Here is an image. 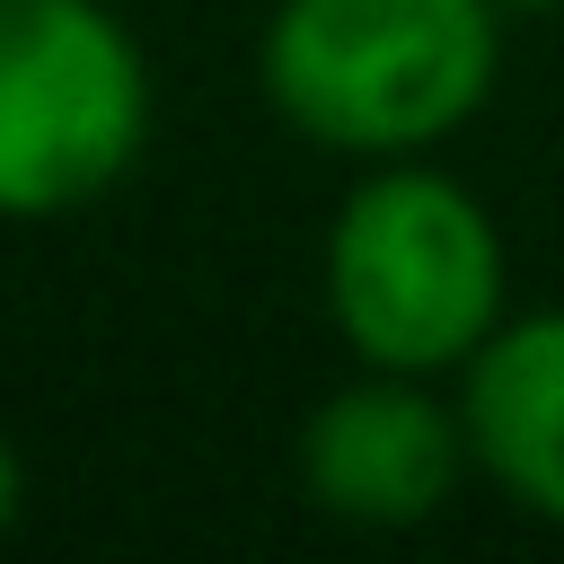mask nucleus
Returning <instances> with one entry per match:
<instances>
[{
	"label": "nucleus",
	"instance_id": "nucleus-1",
	"mask_svg": "<svg viewBox=\"0 0 564 564\" xmlns=\"http://www.w3.org/2000/svg\"><path fill=\"white\" fill-rule=\"evenodd\" d=\"M256 70L317 150L414 159L494 97L502 0H282Z\"/></svg>",
	"mask_w": 564,
	"mask_h": 564
},
{
	"label": "nucleus",
	"instance_id": "nucleus-2",
	"mask_svg": "<svg viewBox=\"0 0 564 564\" xmlns=\"http://www.w3.org/2000/svg\"><path fill=\"white\" fill-rule=\"evenodd\" d=\"M326 317L370 370H458L485 352L502 326V238L494 212L423 167V159H379L335 203L326 229Z\"/></svg>",
	"mask_w": 564,
	"mask_h": 564
},
{
	"label": "nucleus",
	"instance_id": "nucleus-3",
	"mask_svg": "<svg viewBox=\"0 0 564 564\" xmlns=\"http://www.w3.org/2000/svg\"><path fill=\"white\" fill-rule=\"evenodd\" d=\"M141 132L150 70L106 0H0V220L97 203Z\"/></svg>",
	"mask_w": 564,
	"mask_h": 564
},
{
	"label": "nucleus",
	"instance_id": "nucleus-4",
	"mask_svg": "<svg viewBox=\"0 0 564 564\" xmlns=\"http://www.w3.org/2000/svg\"><path fill=\"white\" fill-rule=\"evenodd\" d=\"M291 458H300V494L352 529L432 520L458 494V467H476L467 414L432 405L414 370H370V379L317 397Z\"/></svg>",
	"mask_w": 564,
	"mask_h": 564
},
{
	"label": "nucleus",
	"instance_id": "nucleus-5",
	"mask_svg": "<svg viewBox=\"0 0 564 564\" xmlns=\"http://www.w3.org/2000/svg\"><path fill=\"white\" fill-rule=\"evenodd\" d=\"M467 449L476 467L529 511L564 529V308L494 326L467 361Z\"/></svg>",
	"mask_w": 564,
	"mask_h": 564
},
{
	"label": "nucleus",
	"instance_id": "nucleus-6",
	"mask_svg": "<svg viewBox=\"0 0 564 564\" xmlns=\"http://www.w3.org/2000/svg\"><path fill=\"white\" fill-rule=\"evenodd\" d=\"M18 494H26V476H18V449H9V432H0V538H9V520H18Z\"/></svg>",
	"mask_w": 564,
	"mask_h": 564
},
{
	"label": "nucleus",
	"instance_id": "nucleus-7",
	"mask_svg": "<svg viewBox=\"0 0 564 564\" xmlns=\"http://www.w3.org/2000/svg\"><path fill=\"white\" fill-rule=\"evenodd\" d=\"M502 9H564V0H502Z\"/></svg>",
	"mask_w": 564,
	"mask_h": 564
}]
</instances>
